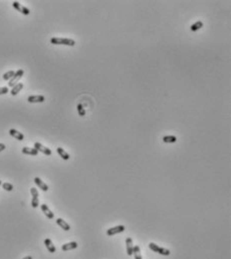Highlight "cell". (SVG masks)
Returning <instances> with one entry per match:
<instances>
[{
	"label": "cell",
	"mask_w": 231,
	"mask_h": 259,
	"mask_svg": "<svg viewBox=\"0 0 231 259\" xmlns=\"http://www.w3.org/2000/svg\"><path fill=\"white\" fill-rule=\"evenodd\" d=\"M50 43L58 45H67V46H75L76 41L70 38H62V37H52L50 39Z\"/></svg>",
	"instance_id": "cell-1"
},
{
	"label": "cell",
	"mask_w": 231,
	"mask_h": 259,
	"mask_svg": "<svg viewBox=\"0 0 231 259\" xmlns=\"http://www.w3.org/2000/svg\"><path fill=\"white\" fill-rule=\"evenodd\" d=\"M149 247H150V249L153 250L154 252H157V253H159V254H161V255H165V256L170 255V250L166 249V248L158 246V245L153 243V242H151V243L149 244Z\"/></svg>",
	"instance_id": "cell-2"
},
{
	"label": "cell",
	"mask_w": 231,
	"mask_h": 259,
	"mask_svg": "<svg viewBox=\"0 0 231 259\" xmlns=\"http://www.w3.org/2000/svg\"><path fill=\"white\" fill-rule=\"evenodd\" d=\"M23 74H24V70H18L14 73L13 78L10 79L9 82H8V87H13L14 85L17 84L18 81H19V79H20V78L23 76Z\"/></svg>",
	"instance_id": "cell-3"
},
{
	"label": "cell",
	"mask_w": 231,
	"mask_h": 259,
	"mask_svg": "<svg viewBox=\"0 0 231 259\" xmlns=\"http://www.w3.org/2000/svg\"><path fill=\"white\" fill-rule=\"evenodd\" d=\"M30 193L32 195V200H31V206L33 208H37L38 205H39V200H38V192L36 188H31L30 189Z\"/></svg>",
	"instance_id": "cell-4"
},
{
	"label": "cell",
	"mask_w": 231,
	"mask_h": 259,
	"mask_svg": "<svg viewBox=\"0 0 231 259\" xmlns=\"http://www.w3.org/2000/svg\"><path fill=\"white\" fill-rule=\"evenodd\" d=\"M126 229V227L124 225H119V226H115V227H113V228H110V229L107 231V235L108 236H113V235H115V234H119V233H122L124 232Z\"/></svg>",
	"instance_id": "cell-5"
},
{
	"label": "cell",
	"mask_w": 231,
	"mask_h": 259,
	"mask_svg": "<svg viewBox=\"0 0 231 259\" xmlns=\"http://www.w3.org/2000/svg\"><path fill=\"white\" fill-rule=\"evenodd\" d=\"M12 6L14 7L18 12L22 13V14H24V15H28L29 13H30V11H29L28 8H26L25 6H23V5H21V4L19 3V2H17V1H14V2H13V3H12Z\"/></svg>",
	"instance_id": "cell-6"
},
{
	"label": "cell",
	"mask_w": 231,
	"mask_h": 259,
	"mask_svg": "<svg viewBox=\"0 0 231 259\" xmlns=\"http://www.w3.org/2000/svg\"><path fill=\"white\" fill-rule=\"evenodd\" d=\"M34 149H36L38 152H41L42 154H44L45 156H50L51 155V150L48 148L44 147L40 144V143H35L34 144Z\"/></svg>",
	"instance_id": "cell-7"
},
{
	"label": "cell",
	"mask_w": 231,
	"mask_h": 259,
	"mask_svg": "<svg viewBox=\"0 0 231 259\" xmlns=\"http://www.w3.org/2000/svg\"><path fill=\"white\" fill-rule=\"evenodd\" d=\"M45 101V98L43 95H30L27 98V101L30 104H37V103H43Z\"/></svg>",
	"instance_id": "cell-8"
},
{
	"label": "cell",
	"mask_w": 231,
	"mask_h": 259,
	"mask_svg": "<svg viewBox=\"0 0 231 259\" xmlns=\"http://www.w3.org/2000/svg\"><path fill=\"white\" fill-rule=\"evenodd\" d=\"M9 134H10V136L15 138V139L18 140V141H23L24 140V135L21 134L20 132H18L17 130H15V129H10Z\"/></svg>",
	"instance_id": "cell-9"
},
{
	"label": "cell",
	"mask_w": 231,
	"mask_h": 259,
	"mask_svg": "<svg viewBox=\"0 0 231 259\" xmlns=\"http://www.w3.org/2000/svg\"><path fill=\"white\" fill-rule=\"evenodd\" d=\"M40 208H41V211H42L43 213H44V215H45L46 217H47L48 219H53L54 214H53V212L50 211V209L48 208L47 205H45V204H42V205L40 206Z\"/></svg>",
	"instance_id": "cell-10"
},
{
	"label": "cell",
	"mask_w": 231,
	"mask_h": 259,
	"mask_svg": "<svg viewBox=\"0 0 231 259\" xmlns=\"http://www.w3.org/2000/svg\"><path fill=\"white\" fill-rule=\"evenodd\" d=\"M34 183L36 184L38 188H40L41 190H42V191L46 192V191H47V190H48V186L46 185V184H45L42 180H41L40 178L35 177V178H34Z\"/></svg>",
	"instance_id": "cell-11"
},
{
	"label": "cell",
	"mask_w": 231,
	"mask_h": 259,
	"mask_svg": "<svg viewBox=\"0 0 231 259\" xmlns=\"http://www.w3.org/2000/svg\"><path fill=\"white\" fill-rule=\"evenodd\" d=\"M126 246H127V254L129 256H132L133 255V250H134V244H133V240L132 238H127L126 240Z\"/></svg>",
	"instance_id": "cell-12"
},
{
	"label": "cell",
	"mask_w": 231,
	"mask_h": 259,
	"mask_svg": "<svg viewBox=\"0 0 231 259\" xmlns=\"http://www.w3.org/2000/svg\"><path fill=\"white\" fill-rule=\"evenodd\" d=\"M56 224L58 225L61 229H64V231H70V224H67V223L65 222L64 219H61V218H57L56 219Z\"/></svg>",
	"instance_id": "cell-13"
},
{
	"label": "cell",
	"mask_w": 231,
	"mask_h": 259,
	"mask_svg": "<svg viewBox=\"0 0 231 259\" xmlns=\"http://www.w3.org/2000/svg\"><path fill=\"white\" fill-rule=\"evenodd\" d=\"M76 248H78V243H76V241H73V242H70V243L64 244L61 246L62 251H68V250H73V249H76Z\"/></svg>",
	"instance_id": "cell-14"
},
{
	"label": "cell",
	"mask_w": 231,
	"mask_h": 259,
	"mask_svg": "<svg viewBox=\"0 0 231 259\" xmlns=\"http://www.w3.org/2000/svg\"><path fill=\"white\" fill-rule=\"evenodd\" d=\"M22 153L25 154V155H30V156H37L38 155V151L34 148H28V147H24L22 148Z\"/></svg>",
	"instance_id": "cell-15"
},
{
	"label": "cell",
	"mask_w": 231,
	"mask_h": 259,
	"mask_svg": "<svg viewBox=\"0 0 231 259\" xmlns=\"http://www.w3.org/2000/svg\"><path fill=\"white\" fill-rule=\"evenodd\" d=\"M44 244H45V247L47 248V250L50 253H54L56 251V246H54L53 244H52V241L50 240L49 238H46L44 240Z\"/></svg>",
	"instance_id": "cell-16"
},
{
	"label": "cell",
	"mask_w": 231,
	"mask_h": 259,
	"mask_svg": "<svg viewBox=\"0 0 231 259\" xmlns=\"http://www.w3.org/2000/svg\"><path fill=\"white\" fill-rule=\"evenodd\" d=\"M23 89V84H21V82H18L17 84L14 85V87H12L11 92H10V93H11L12 95H18V92H20L21 90Z\"/></svg>",
	"instance_id": "cell-17"
},
{
	"label": "cell",
	"mask_w": 231,
	"mask_h": 259,
	"mask_svg": "<svg viewBox=\"0 0 231 259\" xmlns=\"http://www.w3.org/2000/svg\"><path fill=\"white\" fill-rule=\"evenodd\" d=\"M56 152H57V154H58L60 157H61V159L65 160V161L70 160V156L68 155V154L65 152V151H64L62 148H56Z\"/></svg>",
	"instance_id": "cell-18"
},
{
	"label": "cell",
	"mask_w": 231,
	"mask_h": 259,
	"mask_svg": "<svg viewBox=\"0 0 231 259\" xmlns=\"http://www.w3.org/2000/svg\"><path fill=\"white\" fill-rule=\"evenodd\" d=\"M163 142L166 144H173V143L177 142V138L175 136H165L163 137Z\"/></svg>",
	"instance_id": "cell-19"
},
{
	"label": "cell",
	"mask_w": 231,
	"mask_h": 259,
	"mask_svg": "<svg viewBox=\"0 0 231 259\" xmlns=\"http://www.w3.org/2000/svg\"><path fill=\"white\" fill-rule=\"evenodd\" d=\"M202 27H203V22L199 20V21H196L194 24H192L190 29H191V31L195 32V31H197V30H199L200 28H202Z\"/></svg>",
	"instance_id": "cell-20"
},
{
	"label": "cell",
	"mask_w": 231,
	"mask_h": 259,
	"mask_svg": "<svg viewBox=\"0 0 231 259\" xmlns=\"http://www.w3.org/2000/svg\"><path fill=\"white\" fill-rule=\"evenodd\" d=\"M133 254L135 259H142V255H141V250H140L139 246H134V250H133Z\"/></svg>",
	"instance_id": "cell-21"
},
{
	"label": "cell",
	"mask_w": 231,
	"mask_h": 259,
	"mask_svg": "<svg viewBox=\"0 0 231 259\" xmlns=\"http://www.w3.org/2000/svg\"><path fill=\"white\" fill-rule=\"evenodd\" d=\"M14 73H15V71H13V70L7 71V73H5L3 74V79H4V81H10V79L13 78Z\"/></svg>",
	"instance_id": "cell-22"
},
{
	"label": "cell",
	"mask_w": 231,
	"mask_h": 259,
	"mask_svg": "<svg viewBox=\"0 0 231 259\" xmlns=\"http://www.w3.org/2000/svg\"><path fill=\"white\" fill-rule=\"evenodd\" d=\"M76 109H78V115H81V117H84V115H86V110H84V107H82L81 104H78Z\"/></svg>",
	"instance_id": "cell-23"
},
{
	"label": "cell",
	"mask_w": 231,
	"mask_h": 259,
	"mask_svg": "<svg viewBox=\"0 0 231 259\" xmlns=\"http://www.w3.org/2000/svg\"><path fill=\"white\" fill-rule=\"evenodd\" d=\"M2 188H3L5 191H12L13 190V186L10 183H3L2 184Z\"/></svg>",
	"instance_id": "cell-24"
},
{
	"label": "cell",
	"mask_w": 231,
	"mask_h": 259,
	"mask_svg": "<svg viewBox=\"0 0 231 259\" xmlns=\"http://www.w3.org/2000/svg\"><path fill=\"white\" fill-rule=\"evenodd\" d=\"M8 92H9V89H8L7 87H0V95H6Z\"/></svg>",
	"instance_id": "cell-25"
},
{
	"label": "cell",
	"mask_w": 231,
	"mask_h": 259,
	"mask_svg": "<svg viewBox=\"0 0 231 259\" xmlns=\"http://www.w3.org/2000/svg\"><path fill=\"white\" fill-rule=\"evenodd\" d=\"M5 145L4 144H0V152H2V151H4L5 150Z\"/></svg>",
	"instance_id": "cell-26"
},
{
	"label": "cell",
	"mask_w": 231,
	"mask_h": 259,
	"mask_svg": "<svg viewBox=\"0 0 231 259\" xmlns=\"http://www.w3.org/2000/svg\"><path fill=\"white\" fill-rule=\"evenodd\" d=\"M22 259H32V257H31V256H26V257H24Z\"/></svg>",
	"instance_id": "cell-27"
},
{
	"label": "cell",
	"mask_w": 231,
	"mask_h": 259,
	"mask_svg": "<svg viewBox=\"0 0 231 259\" xmlns=\"http://www.w3.org/2000/svg\"><path fill=\"white\" fill-rule=\"evenodd\" d=\"M0 185H2V182H1V180H0Z\"/></svg>",
	"instance_id": "cell-28"
}]
</instances>
